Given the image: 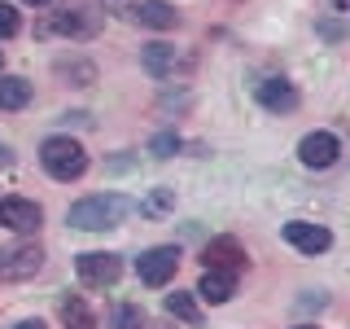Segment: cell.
Listing matches in <instances>:
<instances>
[{
  "instance_id": "obj_1",
  "label": "cell",
  "mask_w": 350,
  "mask_h": 329,
  "mask_svg": "<svg viewBox=\"0 0 350 329\" xmlns=\"http://www.w3.org/2000/svg\"><path fill=\"white\" fill-rule=\"evenodd\" d=\"M131 211H136V202L123 193H92V197H79L66 211V224L83 228V233H105V228H118Z\"/></svg>"
},
{
  "instance_id": "obj_2",
  "label": "cell",
  "mask_w": 350,
  "mask_h": 329,
  "mask_svg": "<svg viewBox=\"0 0 350 329\" xmlns=\"http://www.w3.org/2000/svg\"><path fill=\"white\" fill-rule=\"evenodd\" d=\"M40 162H44V171H49L53 180L70 184V180H79L88 171V149L79 141H70V136H49L40 145Z\"/></svg>"
},
{
  "instance_id": "obj_3",
  "label": "cell",
  "mask_w": 350,
  "mask_h": 329,
  "mask_svg": "<svg viewBox=\"0 0 350 329\" xmlns=\"http://www.w3.org/2000/svg\"><path fill=\"white\" fill-rule=\"evenodd\" d=\"M101 27V14H92L88 5H62L49 22H40L36 36H70V40H83V36H96Z\"/></svg>"
},
{
  "instance_id": "obj_4",
  "label": "cell",
  "mask_w": 350,
  "mask_h": 329,
  "mask_svg": "<svg viewBox=\"0 0 350 329\" xmlns=\"http://www.w3.org/2000/svg\"><path fill=\"white\" fill-rule=\"evenodd\" d=\"M44 268V250L36 241H14L0 250V281H31Z\"/></svg>"
},
{
  "instance_id": "obj_5",
  "label": "cell",
  "mask_w": 350,
  "mask_h": 329,
  "mask_svg": "<svg viewBox=\"0 0 350 329\" xmlns=\"http://www.w3.org/2000/svg\"><path fill=\"white\" fill-rule=\"evenodd\" d=\"M75 272H79V281L88 290H105V285L118 281V272H123V259L109 255V250H88V255L75 259Z\"/></svg>"
},
{
  "instance_id": "obj_6",
  "label": "cell",
  "mask_w": 350,
  "mask_h": 329,
  "mask_svg": "<svg viewBox=\"0 0 350 329\" xmlns=\"http://www.w3.org/2000/svg\"><path fill=\"white\" fill-rule=\"evenodd\" d=\"M298 158H302V167L324 171V167H333V162L342 158V141H337L333 132H306L298 141Z\"/></svg>"
},
{
  "instance_id": "obj_7",
  "label": "cell",
  "mask_w": 350,
  "mask_h": 329,
  "mask_svg": "<svg viewBox=\"0 0 350 329\" xmlns=\"http://www.w3.org/2000/svg\"><path fill=\"white\" fill-rule=\"evenodd\" d=\"M175 268H180V250L175 246H149L145 255L136 259V272H140V281L145 285H167L171 277H175Z\"/></svg>"
},
{
  "instance_id": "obj_8",
  "label": "cell",
  "mask_w": 350,
  "mask_h": 329,
  "mask_svg": "<svg viewBox=\"0 0 350 329\" xmlns=\"http://www.w3.org/2000/svg\"><path fill=\"white\" fill-rule=\"evenodd\" d=\"M202 263H206V272H228V277H237V272L245 268V246H241L237 237H215L211 246L202 250Z\"/></svg>"
},
{
  "instance_id": "obj_9",
  "label": "cell",
  "mask_w": 350,
  "mask_h": 329,
  "mask_svg": "<svg viewBox=\"0 0 350 329\" xmlns=\"http://www.w3.org/2000/svg\"><path fill=\"white\" fill-rule=\"evenodd\" d=\"M284 241H289L293 250H302V255H324V250L333 246V233H328L324 224H311V219H289V224H284Z\"/></svg>"
},
{
  "instance_id": "obj_10",
  "label": "cell",
  "mask_w": 350,
  "mask_h": 329,
  "mask_svg": "<svg viewBox=\"0 0 350 329\" xmlns=\"http://www.w3.org/2000/svg\"><path fill=\"white\" fill-rule=\"evenodd\" d=\"M44 224V211L27 197H0V228L9 233H36Z\"/></svg>"
},
{
  "instance_id": "obj_11",
  "label": "cell",
  "mask_w": 350,
  "mask_h": 329,
  "mask_svg": "<svg viewBox=\"0 0 350 329\" xmlns=\"http://www.w3.org/2000/svg\"><path fill=\"white\" fill-rule=\"evenodd\" d=\"M140 62H145V71L153 75V80H171L175 71H180V66H189V58H180V53H175V44H145V49H140Z\"/></svg>"
},
{
  "instance_id": "obj_12",
  "label": "cell",
  "mask_w": 350,
  "mask_h": 329,
  "mask_svg": "<svg viewBox=\"0 0 350 329\" xmlns=\"http://www.w3.org/2000/svg\"><path fill=\"white\" fill-rule=\"evenodd\" d=\"M258 101H262V110H271V114H289V110H298V88L289 80H280V75H271V80L258 84Z\"/></svg>"
},
{
  "instance_id": "obj_13",
  "label": "cell",
  "mask_w": 350,
  "mask_h": 329,
  "mask_svg": "<svg viewBox=\"0 0 350 329\" xmlns=\"http://www.w3.org/2000/svg\"><path fill=\"white\" fill-rule=\"evenodd\" d=\"M127 18H136L140 27H153V31H171L175 22H180V14H175L167 0H136V9H131Z\"/></svg>"
},
{
  "instance_id": "obj_14",
  "label": "cell",
  "mask_w": 350,
  "mask_h": 329,
  "mask_svg": "<svg viewBox=\"0 0 350 329\" xmlns=\"http://www.w3.org/2000/svg\"><path fill=\"white\" fill-rule=\"evenodd\" d=\"M232 294H237V277H228V272H206L197 281V299H206V303H228Z\"/></svg>"
},
{
  "instance_id": "obj_15",
  "label": "cell",
  "mask_w": 350,
  "mask_h": 329,
  "mask_svg": "<svg viewBox=\"0 0 350 329\" xmlns=\"http://www.w3.org/2000/svg\"><path fill=\"white\" fill-rule=\"evenodd\" d=\"M31 106V84L22 75H0V110H22Z\"/></svg>"
},
{
  "instance_id": "obj_16",
  "label": "cell",
  "mask_w": 350,
  "mask_h": 329,
  "mask_svg": "<svg viewBox=\"0 0 350 329\" xmlns=\"http://www.w3.org/2000/svg\"><path fill=\"white\" fill-rule=\"evenodd\" d=\"M62 321H66V329H96V316L88 312V303L79 299V294L62 299Z\"/></svg>"
},
{
  "instance_id": "obj_17",
  "label": "cell",
  "mask_w": 350,
  "mask_h": 329,
  "mask_svg": "<svg viewBox=\"0 0 350 329\" xmlns=\"http://www.w3.org/2000/svg\"><path fill=\"white\" fill-rule=\"evenodd\" d=\"M167 312L175 316V321H184V325H202V312H197V303H193V294H184V290H175L167 294Z\"/></svg>"
},
{
  "instance_id": "obj_18",
  "label": "cell",
  "mask_w": 350,
  "mask_h": 329,
  "mask_svg": "<svg viewBox=\"0 0 350 329\" xmlns=\"http://www.w3.org/2000/svg\"><path fill=\"white\" fill-rule=\"evenodd\" d=\"M175 206V189H153L145 202H140V215H149V219H158V215H167Z\"/></svg>"
},
{
  "instance_id": "obj_19",
  "label": "cell",
  "mask_w": 350,
  "mask_h": 329,
  "mask_svg": "<svg viewBox=\"0 0 350 329\" xmlns=\"http://www.w3.org/2000/svg\"><path fill=\"white\" fill-rule=\"evenodd\" d=\"M140 325H145V312L131 307V303L114 307V316H109V329H140Z\"/></svg>"
},
{
  "instance_id": "obj_20",
  "label": "cell",
  "mask_w": 350,
  "mask_h": 329,
  "mask_svg": "<svg viewBox=\"0 0 350 329\" xmlns=\"http://www.w3.org/2000/svg\"><path fill=\"white\" fill-rule=\"evenodd\" d=\"M18 31H22V18H18V9L9 5V0H0V40L18 36Z\"/></svg>"
},
{
  "instance_id": "obj_21",
  "label": "cell",
  "mask_w": 350,
  "mask_h": 329,
  "mask_svg": "<svg viewBox=\"0 0 350 329\" xmlns=\"http://www.w3.org/2000/svg\"><path fill=\"white\" fill-rule=\"evenodd\" d=\"M175 149H180V136H175V132H158V136L149 141V154H153V158H171Z\"/></svg>"
},
{
  "instance_id": "obj_22",
  "label": "cell",
  "mask_w": 350,
  "mask_h": 329,
  "mask_svg": "<svg viewBox=\"0 0 350 329\" xmlns=\"http://www.w3.org/2000/svg\"><path fill=\"white\" fill-rule=\"evenodd\" d=\"M101 5L109 9V14H131V9H136V0H101Z\"/></svg>"
},
{
  "instance_id": "obj_23",
  "label": "cell",
  "mask_w": 350,
  "mask_h": 329,
  "mask_svg": "<svg viewBox=\"0 0 350 329\" xmlns=\"http://www.w3.org/2000/svg\"><path fill=\"white\" fill-rule=\"evenodd\" d=\"M14 329H49V325H44V321H18Z\"/></svg>"
},
{
  "instance_id": "obj_24",
  "label": "cell",
  "mask_w": 350,
  "mask_h": 329,
  "mask_svg": "<svg viewBox=\"0 0 350 329\" xmlns=\"http://www.w3.org/2000/svg\"><path fill=\"white\" fill-rule=\"evenodd\" d=\"M22 5H36L40 9V5H53V0H22Z\"/></svg>"
},
{
  "instance_id": "obj_25",
  "label": "cell",
  "mask_w": 350,
  "mask_h": 329,
  "mask_svg": "<svg viewBox=\"0 0 350 329\" xmlns=\"http://www.w3.org/2000/svg\"><path fill=\"white\" fill-rule=\"evenodd\" d=\"M333 5H337V14H346V5H350V0H333Z\"/></svg>"
},
{
  "instance_id": "obj_26",
  "label": "cell",
  "mask_w": 350,
  "mask_h": 329,
  "mask_svg": "<svg viewBox=\"0 0 350 329\" xmlns=\"http://www.w3.org/2000/svg\"><path fill=\"white\" fill-rule=\"evenodd\" d=\"M298 329H315V325H298Z\"/></svg>"
},
{
  "instance_id": "obj_27",
  "label": "cell",
  "mask_w": 350,
  "mask_h": 329,
  "mask_svg": "<svg viewBox=\"0 0 350 329\" xmlns=\"http://www.w3.org/2000/svg\"><path fill=\"white\" fill-rule=\"evenodd\" d=\"M0 62H5V58H0Z\"/></svg>"
}]
</instances>
